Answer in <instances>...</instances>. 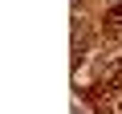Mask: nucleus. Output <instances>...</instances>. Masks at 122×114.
<instances>
[{
  "label": "nucleus",
  "mask_w": 122,
  "mask_h": 114,
  "mask_svg": "<svg viewBox=\"0 0 122 114\" xmlns=\"http://www.w3.org/2000/svg\"><path fill=\"white\" fill-rule=\"evenodd\" d=\"M102 29H106V37H122V8H118V4L106 12V25H102Z\"/></svg>",
  "instance_id": "nucleus-1"
},
{
  "label": "nucleus",
  "mask_w": 122,
  "mask_h": 114,
  "mask_svg": "<svg viewBox=\"0 0 122 114\" xmlns=\"http://www.w3.org/2000/svg\"><path fill=\"white\" fill-rule=\"evenodd\" d=\"M110 4H122V0H110Z\"/></svg>",
  "instance_id": "nucleus-2"
}]
</instances>
